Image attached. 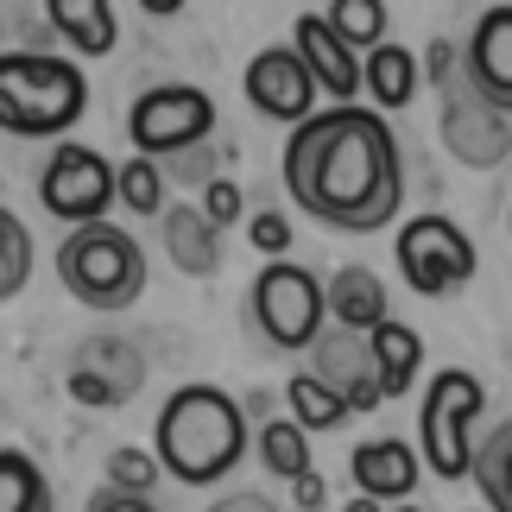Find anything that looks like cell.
Listing matches in <instances>:
<instances>
[{"instance_id": "cell-12", "label": "cell", "mask_w": 512, "mask_h": 512, "mask_svg": "<svg viewBox=\"0 0 512 512\" xmlns=\"http://www.w3.org/2000/svg\"><path fill=\"white\" fill-rule=\"evenodd\" d=\"M462 76L481 102L512 114V7H487L462 45Z\"/></svg>"}, {"instance_id": "cell-26", "label": "cell", "mask_w": 512, "mask_h": 512, "mask_svg": "<svg viewBox=\"0 0 512 512\" xmlns=\"http://www.w3.org/2000/svg\"><path fill=\"white\" fill-rule=\"evenodd\" d=\"M329 26L367 57L373 45H386V0H329Z\"/></svg>"}, {"instance_id": "cell-27", "label": "cell", "mask_w": 512, "mask_h": 512, "mask_svg": "<svg viewBox=\"0 0 512 512\" xmlns=\"http://www.w3.org/2000/svg\"><path fill=\"white\" fill-rule=\"evenodd\" d=\"M121 203H127V215H165V171H159V159H127L121 165Z\"/></svg>"}, {"instance_id": "cell-20", "label": "cell", "mask_w": 512, "mask_h": 512, "mask_svg": "<svg viewBox=\"0 0 512 512\" xmlns=\"http://www.w3.org/2000/svg\"><path fill=\"white\" fill-rule=\"evenodd\" d=\"M418 361H424V342H418V329H411V323L386 317L380 329H373V367H380L386 399L411 392V380H418Z\"/></svg>"}, {"instance_id": "cell-6", "label": "cell", "mask_w": 512, "mask_h": 512, "mask_svg": "<svg viewBox=\"0 0 512 512\" xmlns=\"http://www.w3.org/2000/svg\"><path fill=\"white\" fill-rule=\"evenodd\" d=\"M329 317V285L298 260H266L253 279V323L272 348H317Z\"/></svg>"}, {"instance_id": "cell-3", "label": "cell", "mask_w": 512, "mask_h": 512, "mask_svg": "<svg viewBox=\"0 0 512 512\" xmlns=\"http://www.w3.org/2000/svg\"><path fill=\"white\" fill-rule=\"evenodd\" d=\"M89 108V76L70 57H38L7 51L0 57V127L26 140H57L83 121Z\"/></svg>"}, {"instance_id": "cell-9", "label": "cell", "mask_w": 512, "mask_h": 512, "mask_svg": "<svg viewBox=\"0 0 512 512\" xmlns=\"http://www.w3.org/2000/svg\"><path fill=\"white\" fill-rule=\"evenodd\" d=\"M209 133H215V102L190 83L146 89L127 114V140H133V152H146V159H177V152L203 146Z\"/></svg>"}, {"instance_id": "cell-35", "label": "cell", "mask_w": 512, "mask_h": 512, "mask_svg": "<svg viewBox=\"0 0 512 512\" xmlns=\"http://www.w3.org/2000/svg\"><path fill=\"white\" fill-rule=\"evenodd\" d=\"M424 57V76H430V83H449V70H456V45H449V38H430V51H418Z\"/></svg>"}, {"instance_id": "cell-23", "label": "cell", "mask_w": 512, "mask_h": 512, "mask_svg": "<svg viewBox=\"0 0 512 512\" xmlns=\"http://www.w3.org/2000/svg\"><path fill=\"white\" fill-rule=\"evenodd\" d=\"M253 449H260V468L279 475V481H304L310 475V430L298 418H266Z\"/></svg>"}, {"instance_id": "cell-31", "label": "cell", "mask_w": 512, "mask_h": 512, "mask_svg": "<svg viewBox=\"0 0 512 512\" xmlns=\"http://www.w3.org/2000/svg\"><path fill=\"white\" fill-rule=\"evenodd\" d=\"M203 215L215 228L241 222V184H234V177H209V184H203Z\"/></svg>"}, {"instance_id": "cell-29", "label": "cell", "mask_w": 512, "mask_h": 512, "mask_svg": "<svg viewBox=\"0 0 512 512\" xmlns=\"http://www.w3.org/2000/svg\"><path fill=\"white\" fill-rule=\"evenodd\" d=\"M165 475V462L159 456H146V449H114L108 456V487H127V494H152V481Z\"/></svg>"}, {"instance_id": "cell-33", "label": "cell", "mask_w": 512, "mask_h": 512, "mask_svg": "<svg viewBox=\"0 0 512 512\" xmlns=\"http://www.w3.org/2000/svg\"><path fill=\"white\" fill-rule=\"evenodd\" d=\"M89 512H159L152 494H127V487H102V494L89 500Z\"/></svg>"}, {"instance_id": "cell-36", "label": "cell", "mask_w": 512, "mask_h": 512, "mask_svg": "<svg viewBox=\"0 0 512 512\" xmlns=\"http://www.w3.org/2000/svg\"><path fill=\"white\" fill-rule=\"evenodd\" d=\"M291 500H298V512H323V506H329V481L310 468L304 481H291Z\"/></svg>"}, {"instance_id": "cell-2", "label": "cell", "mask_w": 512, "mask_h": 512, "mask_svg": "<svg viewBox=\"0 0 512 512\" xmlns=\"http://www.w3.org/2000/svg\"><path fill=\"white\" fill-rule=\"evenodd\" d=\"M152 456L165 462L171 481L184 487H215L228 481V468L247 456V411L241 399H228L222 386H177L165 411H159V430H152Z\"/></svg>"}, {"instance_id": "cell-25", "label": "cell", "mask_w": 512, "mask_h": 512, "mask_svg": "<svg viewBox=\"0 0 512 512\" xmlns=\"http://www.w3.org/2000/svg\"><path fill=\"white\" fill-rule=\"evenodd\" d=\"M475 481H481L487 512H512V418L475 449Z\"/></svg>"}, {"instance_id": "cell-24", "label": "cell", "mask_w": 512, "mask_h": 512, "mask_svg": "<svg viewBox=\"0 0 512 512\" xmlns=\"http://www.w3.org/2000/svg\"><path fill=\"white\" fill-rule=\"evenodd\" d=\"M0 512H51V487L26 449H0Z\"/></svg>"}, {"instance_id": "cell-21", "label": "cell", "mask_w": 512, "mask_h": 512, "mask_svg": "<svg viewBox=\"0 0 512 512\" xmlns=\"http://www.w3.org/2000/svg\"><path fill=\"white\" fill-rule=\"evenodd\" d=\"M285 411L310 430V437H317V430H336V424L354 418V405L323 380V373H291V380H285Z\"/></svg>"}, {"instance_id": "cell-40", "label": "cell", "mask_w": 512, "mask_h": 512, "mask_svg": "<svg viewBox=\"0 0 512 512\" xmlns=\"http://www.w3.org/2000/svg\"><path fill=\"white\" fill-rule=\"evenodd\" d=\"M392 512H424V506H411V500H399V506H392Z\"/></svg>"}, {"instance_id": "cell-1", "label": "cell", "mask_w": 512, "mask_h": 512, "mask_svg": "<svg viewBox=\"0 0 512 512\" xmlns=\"http://www.w3.org/2000/svg\"><path fill=\"white\" fill-rule=\"evenodd\" d=\"M285 190L310 222L336 234H380L405 203V165L380 108L336 102L291 127Z\"/></svg>"}, {"instance_id": "cell-16", "label": "cell", "mask_w": 512, "mask_h": 512, "mask_svg": "<svg viewBox=\"0 0 512 512\" xmlns=\"http://www.w3.org/2000/svg\"><path fill=\"white\" fill-rule=\"evenodd\" d=\"M45 19L76 57H108L114 38H121V19H114L108 0H45Z\"/></svg>"}, {"instance_id": "cell-39", "label": "cell", "mask_w": 512, "mask_h": 512, "mask_svg": "<svg viewBox=\"0 0 512 512\" xmlns=\"http://www.w3.org/2000/svg\"><path fill=\"white\" fill-rule=\"evenodd\" d=\"M342 512H380V500H367V494H354V500H348Z\"/></svg>"}, {"instance_id": "cell-11", "label": "cell", "mask_w": 512, "mask_h": 512, "mask_svg": "<svg viewBox=\"0 0 512 512\" xmlns=\"http://www.w3.org/2000/svg\"><path fill=\"white\" fill-rule=\"evenodd\" d=\"M443 146H449V159H462L468 171H500L512 159V121H506V108L481 102L475 89L449 95V102H443Z\"/></svg>"}, {"instance_id": "cell-22", "label": "cell", "mask_w": 512, "mask_h": 512, "mask_svg": "<svg viewBox=\"0 0 512 512\" xmlns=\"http://www.w3.org/2000/svg\"><path fill=\"white\" fill-rule=\"evenodd\" d=\"M76 367H89L95 380H108L121 405H127L133 392H140V380H146V361H140V348H133V342H121V336H89L83 348H76Z\"/></svg>"}, {"instance_id": "cell-7", "label": "cell", "mask_w": 512, "mask_h": 512, "mask_svg": "<svg viewBox=\"0 0 512 512\" xmlns=\"http://www.w3.org/2000/svg\"><path fill=\"white\" fill-rule=\"evenodd\" d=\"M392 260H399L405 285L418 291V298H449V291H462L468 279H475V247H468V234L449 222V215H437V209L411 215V222L399 228Z\"/></svg>"}, {"instance_id": "cell-41", "label": "cell", "mask_w": 512, "mask_h": 512, "mask_svg": "<svg viewBox=\"0 0 512 512\" xmlns=\"http://www.w3.org/2000/svg\"><path fill=\"white\" fill-rule=\"evenodd\" d=\"M506 228H512V222H506Z\"/></svg>"}, {"instance_id": "cell-10", "label": "cell", "mask_w": 512, "mask_h": 512, "mask_svg": "<svg viewBox=\"0 0 512 512\" xmlns=\"http://www.w3.org/2000/svg\"><path fill=\"white\" fill-rule=\"evenodd\" d=\"M317 76H310L304 51L298 45H266L260 57L247 64V102L266 114V121H285V127H304L317 114Z\"/></svg>"}, {"instance_id": "cell-14", "label": "cell", "mask_w": 512, "mask_h": 512, "mask_svg": "<svg viewBox=\"0 0 512 512\" xmlns=\"http://www.w3.org/2000/svg\"><path fill=\"white\" fill-rule=\"evenodd\" d=\"M310 373H323V380L336 386L354 411H373V405L386 399L380 367H373V336H354V329L323 336V342H317V367H310Z\"/></svg>"}, {"instance_id": "cell-4", "label": "cell", "mask_w": 512, "mask_h": 512, "mask_svg": "<svg viewBox=\"0 0 512 512\" xmlns=\"http://www.w3.org/2000/svg\"><path fill=\"white\" fill-rule=\"evenodd\" d=\"M57 279L89 310H127L146 291V253L114 222H83L57 247Z\"/></svg>"}, {"instance_id": "cell-28", "label": "cell", "mask_w": 512, "mask_h": 512, "mask_svg": "<svg viewBox=\"0 0 512 512\" xmlns=\"http://www.w3.org/2000/svg\"><path fill=\"white\" fill-rule=\"evenodd\" d=\"M26 272H32V241L19 228L13 209H0V298H19L26 291Z\"/></svg>"}, {"instance_id": "cell-38", "label": "cell", "mask_w": 512, "mask_h": 512, "mask_svg": "<svg viewBox=\"0 0 512 512\" xmlns=\"http://www.w3.org/2000/svg\"><path fill=\"white\" fill-rule=\"evenodd\" d=\"M140 7H146L152 19H165V13H177V7H184V0H140Z\"/></svg>"}, {"instance_id": "cell-8", "label": "cell", "mask_w": 512, "mask_h": 512, "mask_svg": "<svg viewBox=\"0 0 512 512\" xmlns=\"http://www.w3.org/2000/svg\"><path fill=\"white\" fill-rule=\"evenodd\" d=\"M114 196H121V171H114L95 146H76L64 140L45 159V171H38V203H45V215H57V222H102V215L114 209Z\"/></svg>"}, {"instance_id": "cell-34", "label": "cell", "mask_w": 512, "mask_h": 512, "mask_svg": "<svg viewBox=\"0 0 512 512\" xmlns=\"http://www.w3.org/2000/svg\"><path fill=\"white\" fill-rule=\"evenodd\" d=\"M215 159H228V152H215V146L203 140V146L177 152V165H171V171H177V184H184V177H215Z\"/></svg>"}, {"instance_id": "cell-32", "label": "cell", "mask_w": 512, "mask_h": 512, "mask_svg": "<svg viewBox=\"0 0 512 512\" xmlns=\"http://www.w3.org/2000/svg\"><path fill=\"white\" fill-rule=\"evenodd\" d=\"M64 386H70V399H76V405H95V411H114V405H121V399H114V386H108V380H95L89 367H70V380H64Z\"/></svg>"}, {"instance_id": "cell-15", "label": "cell", "mask_w": 512, "mask_h": 512, "mask_svg": "<svg viewBox=\"0 0 512 512\" xmlns=\"http://www.w3.org/2000/svg\"><path fill=\"white\" fill-rule=\"evenodd\" d=\"M348 468H354V487H361L367 500H380V506L411 500V487H418V475H424L418 449H411L405 437H367L361 449H354Z\"/></svg>"}, {"instance_id": "cell-13", "label": "cell", "mask_w": 512, "mask_h": 512, "mask_svg": "<svg viewBox=\"0 0 512 512\" xmlns=\"http://www.w3.org/2000/svg\"><path fill=\"white\" fill-rule=\"evenodd\" d=\"M291 45L304 51L310 76L329 89V102H354V95L367 89V57L348 45V38L329 26V13H304L298 32H291Z\"/></svg>"}, {"instance_id": "cell-30", "label": "cell", "mask_w": 512, "mask_h": 512, "mask_svg": "<svg viewBox=\"0 0 512 512\" xmlns=\"http://www.w3.org/2000/svg\"><path fill=\"white\" fill-rule=\"evenodd\" d=\"M247 241H253V253H266V260H285V247H291V222L279 209H260L247 222Z\"/></svg>"}, {"instance_id": "cell-37", "label": "cell", "mask_w": 512, "mask_h": 512, "mask_svg": "<svg viewBox=\"0 0 512 512\" xmlns=\"http://www.w3.org/2000/svg\"><path fill=\"white\" fill-rule=\"evenodd\" d=\"M209 512H285V506H272L266 494H222L209 500Z\"/></svg>"}, {"instance_id": "cell-5", "label": "cell", "mask_w": 512, "mask_h": 512, "mask_svg": "<svg viewBox=\"0 0 512 512\" xmlns=\"http://www.w3.org/2000/svg\"><path fill=\"white\" fill-rule=\"evenodd\" d=\"M481 411H487V392L475 373L462 367H443L424 392V411H418V449L430 462L437 481H468L475 475V430H481Z\"/></svg>"}, {"instance_id": "cell-18", "label": "cell", "mask_w": 512, "mask_h": 512, "mask_svg": "<svg viewBox=\"0 0 512 512\" xmlns=\"http://www.w3.org/2000/svg\"><path fill=\"white\" fill-rule=\"evenodd\" d=\"M329 317H336V329L373 336V329L386 323V285H380V272H367V266H342L336 279H329Z\"/></svg>"}, {"instance_id": "cell-19", "label": "cell", "mask_w": 512, "mask_h": 512, "mask_svg": "<svg viewBox=\"0 0 512 512\" xmlns=\"http://www.w3.org/2000/svg\"><path fill=\"white\" fill-rule=\"evenodd\" d=\"M418 76H424V57L405 51V45H373L367 51V95L373 108H405L411 95H418Z\"/></svg>"}, {"instance_id": "cell-17", "label": "cell", "mask_w": 512, "mask_h": 512, "mask_svg": "<svg viewBox=\"0 0 512 512\" xmlns=\"http://www.w3.org/2000/svg\"><path fill=\"white\" fill-rule=\"evenodd\" d=\"M165 228V253L177 260V272H190V279H215V266H222V241H215V222L203 209H165L159 215Z\"/></svg>"}]
</instances>
